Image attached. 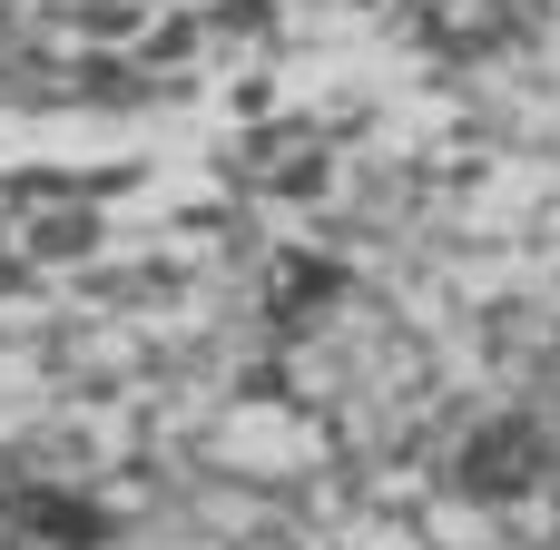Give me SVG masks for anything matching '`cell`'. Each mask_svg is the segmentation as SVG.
I'll return each instance as SVG.
<instances>
[{
    "instance_id": "2",
    "label": "cell",
    "mask_w": 560,
    "mask_h": 550,
    "mask_svg": "<svg viewBox=\"0 0 560 550\" xmlns=\"http://www.w3.org/2000/svg\"><path fill=\"white\" fill-rule=\"evenodd\" d=\"M0 531L30 550H98L108 541V512L59 492V482H0Z\"/></svg>"
},
{
    "instance_id": "1",
    "label": "cell",
    "mask_w": 560,
    "mask_h": 550,
    "mask_svg": "<svg viewBox=\"0 0 560 550\" xmlns=\"http://www.w3.org/2000/svg\"><path fill=\"white\" fill-rule=\"evenodd\" d=\"M541 472H551V443H541V423H522V413L482 423V433L463 443V463H453V482H463L472 502H522Z\"/></svg>"
},
{
    "instance_id": "3",
    "label": "cell",
    "mask_w": 560,
    "mask_h": 550,
    "mask_svg": "<svg viewBox=\"0 0 560 550\" xmlns=\"http://www.w3.org/2000/svg\"><path fill=\"white\" fill-rule=\"evenodd\" d=\"M335 295H345L335 266H315V256H285V266H276V325H295L305 305H335Z\"/></svg>"
}]
</instances>
